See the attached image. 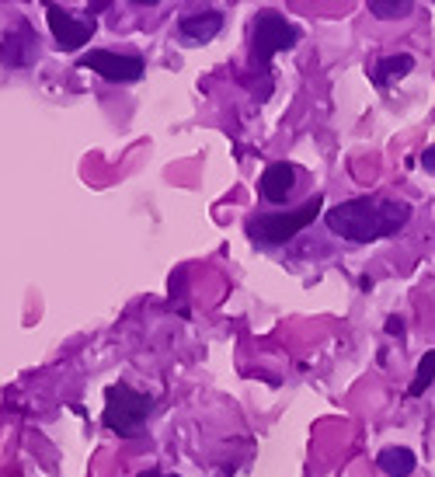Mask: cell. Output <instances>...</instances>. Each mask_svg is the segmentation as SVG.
Masks as SVG:
<instances>
[{"label": "cell", "mask_w": 435, "mask_h": 477, "mask_svg": "<svg viewBox=\"0 0 435 477\" xmlns=\"http://www.w3.org/2000/svg\"><path fill=\"white\" fill-rule=\"evenodd\" d=\"M324 223L335 238L349 244H373L383 238H397L411 223V206L404 199H379V196H359L331 206Z\"/></svg>", "instance_id": "obj_1"}, {"label": "cell", "mask_w": 435, "mask_h": 477, "mask_svg": "<svg viewBox=\"0 0 435 477\" xmlns=\"http://www.w3.org/2000/svg\"><path fill=\"white\" fill-rule=\"evenodd\" d=\"M320 209H324V196L317 192L314 199H307L303 206L297 209H289V213H255V217L248 219V238L255 240V244H268V248H276V244H286V240H293L299 230H307L317 217H320Z\"/></svg>", "instance_id": "obj_2"}, {"label": "cell", "mask_w": 435, "mask_h": 477, "mask_svg": "<svg viewBox=\"0 0 435 477\" xmlns=\"http://www.w3.org/2000/svg\"><path fill=\"white\" fill-rule=\"evenodd\" d=\"M303 39L293 21L286 18L282 11H258L255 32H251V70H268V63L276 60L278 53H289L297 42Z\"/></svg>", "instance_id": "obj_3"}, {"label": "cell", "mask_w": 435, "mask_h": 477, "mask_svg": "<svg viewBox=\"0 0 435 477\" xmlns=\"http://www.w3.org/2000/svg\"><path fill=\"white\" fill-rule=\"evenodd\" d=\"M154 404H157L154 394H143V391H133V387H126V383H116V387L105 391L101 425H105L108 432L129 436V432H137L139 425L154 415Z\"/></svg>", "instance_id": "obj_4"}, {"label": "cell", "mask_w": 435, "mask_h": 477, "mask_svg": "<svg viewBox=\"0 0 435 477\" xmlns=\"http://www.w3.org/2000/svg\"><path fill=\"white\" fill-rule=\"evenodd\" d=\"M80 70H95L108 84H133L143 77L147 60L139 53H119V49H91L77 60Z\"/></svg>", "instance_id": "obj_5"}, {"label": "cell", "mask_w": 435, "mask_h": 477, "mask_svg": "<svg viewBox=\"0 0 435 477\" xmlns=\"http://www.w3.org/2000/svg\"><path fill=\"white\" fill-rule=\"evenodd\" d=\"M46 21H49V32H53V39H56L60 49H84L91 42V36L98 32L95 15L80 18V15H74L70 7H60V4L46 7Z\"/></svg>", "instance_id": "obj_6"}, {"label": "cell", "mask_w": 435, "mask_h": 477, "mask_svg": "<svg viewBox=\"0 0 435 477\" xmlns=\"http://www.w3.org/2000/svg\"><path fill=\"white\" fill-rule=\"evenodd\" d=\"M297 181H299L297 164H289V160L268 164L265 175H261V181H258L261 199L268 202V206H286V202L293 199V192H297Z\"/></svg>", "instance_id": "obj_7"}, {"label": "cell", "mask_w": 435, "mask_h": 477, "mask_svg": "<svg viewBox=\"0 0 435 477\" xmlns=\"http://www.w3.org/2000/svg\"><path fill=\"white\" fill-rule=\"evenodd\" d=\"M223 32V11L219 7H192L178 18V36L192 46L213 42Z\"/></svg>", "instance_id": "obj_8"}, {"label": "cell", "mask_w": 435, "mask_h": 477, "mask_svg": "<svg viewBox=\"0 0 435 477\" xmlns=\"http://www.w3.org/2000/svg\"><path fill=\"white\" fill-rule=\"evenodd\" d=\"M39 56V36L32 32V25H18L15 32H7L0 39V63L4 66H28Z\"/></svg>", "instance_id": "obj_9"}, {"label": "cell", "mask_w": 435, "mask_h": 477, "mask_svg": "<svg viewBox=\"0 0 435 477\" xmlns=\"http://www.w3.org/2000/svg\"><path fill=\"white\" fill-rule=\"evenodd\" d=\"M411 70H415V56L411 53H390V56H379L369 66V77H373L379 91H387V87L400 84L404 77H411Z\"/></svg>", "instance_id": "obj_10"}, {"label": "cell", "mask_w": 435, "mask_h": 477, "mask_svg": "<svg viewBox=\"0 0 435 477\" xmlns=\"http://www.w3.org/2000/svg\"><path fill=\"white\" fill-rule=\"evenodd\" d=\"M376 467L387 477H411L418 467V457L408 446H387V450L376 453Z\"/></svg>", "instance_id": "obj_11"}, {"label": "cell", "mask_w": 435, "mask_h": 477, "mask_svg": "<svg viewBox=\"0 0 435 477\" xmlns=\"http://www.w3.org/2000/svg\"><path fill=\"white\" fill-rule=\"evenodd\" d=\"M432 383H435V349L432 352H425V359L418 362V373H415V380H411V387H408V398H421Z\"/></svg>", "instance_id": "obj_12"}, {"label": "cell", "mask_w": 435, "mask_h": 477, "mask_svg": "<svg viewBox=\"0 0 435 477\" xmlns=\"http://www.w3.org/2000/svg\"><path fill=\"white\" fill-rule=\"evenodd\" d=\"M369 11H373L376 18H404V15H411V4L408 0H400V4H379V0H373Z\"/></svg>", "instance_id": "obj_13"}, {"label": "cell", "mask_w": 435, "mask_h": 477, "mask_svg": "<svg viewBox=\"0 0 435 477\" xmlns=\"http://www.w3.org/2000/svg\"><path fill=\"white\" fill-rule=\"evenodd\" d=\"M418 164L425 167V175H435V143H432V147H425V150H421V157H418Z\"/></svg>", "instance_id": "obj_14"}, {"label": "cell", "mask_w": 435, "mask_h": 477, "mask_svg": "<svg viewBox=\"0 0 435 477\" xmlns=\"http://www.w3.org/2000/svg\"><path fill=\"white\" fill-rule=\"evenodd\" d=\"M387 331H390V335H400V331H404V324H400V318H390V320H387Z\"/></svg>", "instance_id": "obj_15"}, {"label": "cell", "mask_w": 435, "mask_h": 477, "mask_svg": "<svg viewBox=\"0 0 435 477\" xmlns=\"http://www.w3.org/2000/svg\"><path fill=\"white\" fill-rule=\"evenodd\" d=\"M139 477H175V474H164V471H143Z\"/></svg>", "instance_id": "obj_16"}]
</instances>
